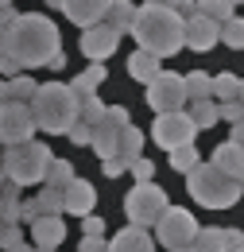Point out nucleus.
<instances>
[{
    "label": "nucleus",
    "instance_id": "obj_52",
    "mask_svg": "<svg viewBox=\"0 0 244 252\" xmlns=\"http://www.w3.org/2000/svg\"><path fill=\"white\" fill-rule=\"evenodd\" d=\"M175 252H194V249H190V245H186V249H175Z\"/></svg>",
    "mask_w": 244,
    "mask_h": 252
},
{
    "label": "nucleus",
    "instance_id": "obj_27",
    "mask_svg": "<svg viewBox=\"0 0 244 252\" xmlns=\"http://www.w3.org/2000/svg\"><path fill=\"white\" fill-rule=\"evenodd\" d=\"M183 90H186V101H214V97H210V74H202V70L186 74Z\"/></svg>",
    "mask_w": 244,
    "mask_h": 252
},
{
    "label": "nucleus",
    "instance_id": "obj_48",
    "mask_svg": "<svg viewBox=\"0 0 244 252\" xmlns=\"http://www.w3.org/2000/svg\"><path fill=\"white\" fill-rule=\"evenodd\" d=\"M8 252H35V245H24V241H20L16 249H8Z\"/></svg>",
    "mask_w": 244,
    "mask_h": 252
},
{
    "label": "nucleus",
    "instance_id": "obj_29",
    "mask_svg": "<svg viewBox=\"0 0 244 252\" xmlns=\"http://www.w3.org/2000/svg\"><path fill=\"white\" fill-rule=\"evenodd\" d=\"M70 179H74V163L70 159H51L47 163V175H43L47 187H66Z\"/></svg>",
    "mask_w": 244,
    "mask_h": 252
},
{
    "label": "nucleus",
    "instance_id": "obj_43",
    "mask_svg": "<svg viewBox=\"0 0 244 252\" xmlns=\"http://www.w3.org/2000/svg\"><path fill=\"white\" fill-rule=\"evenodd\" d=\"M16 16H20V12H16V8H12V4H8V8H0V28H8V24H12V20H16Z\"/></svg>",
    "mask_w": 244,
    "mask_h": 252
},
{
    "label": "nucleus",
    "instance_id": "obj_33",
    "mask_svg": "<svg viewBox=\"0 0 244 252\" xmlns=\"http://www.w3.org/2000/svg\"><path fill=\"white\" fill-rule=\"evenodd\" d=\"M8 90H12V101H20V105H28L31 97H35V78H28V74H16L12 82H8Z\"/></svg>",
    "mask_w": 244,
    "mask_h": 252
},
{
    "label": "nucleus",
    "instance_id": "obj_9",
    "mask_svg": "<svg viewBox=\"0 0 244 252\" xmlns=\"http://www.w3.org/2000/svg\"><path fill=\"white\" fill-rule=\"evenodd\" d=\"M194 136H198V128L194 121L183 113H159L152 125V140L163 148V152H175V148H183V144H194Z\"/></svg>",
    "mask_w": 244,
    "mask_h": 252
},
{
    "label": "nucleus",
    "instance_id": "obj_22",
    "mask_svg": "<svg viewBox=\"0 0 244 252\" xmlns=\"http://www.w3.org/2000/svg\"><path fill=\"white\" fill-rule=\"evenodd\" d=\"M101 82H105V66L93 63V66H86V70L70 82V90H74L78 97H86V94H97V86H101Z\"/></svg>",
    "mask_w": 244,
    "mask_h": 252
},
{
    "label": "nucleus",
    "instance_id": "obj_56",
    "mask_svg": "<svg viewBox=\"0 0 244 252\" xmlns=\"http://www.w3.org/2000/svg\"><path fill=\"white\" fill-rule=\"evenodd\" d=\"M241 190H244V179H241Z\"/></svg>",
    "mask_w": 244,
    "mask_h": 252
},
{
    "label": "nucleus",
    "instance_id": "obj_11",
    "mask_svg": "<svg viewBox=\"0 0 244 252\" xmlns=\"http://www.w3.org/2000/svg\"><path fill=\"white\" fill-rule=\"evenodd\" d=\"M31 132H35V121H31V109H28V105H20V101L0 105V144H4V148L28 144Z\"/></svg>",
    "mask_w": 244,
    "mask_h": 252
},
{
    "label": "nucleus",
    "instance_id": "obj_3",
    "mask_svg": "<svg viewBox=\"0 0 244 252\" xmlns=\"http://www.w3.org/2000/svg\"><path fill=\"white\" fill-rule=\"evenodd\" d=\"M28 109L35 128H43L51 136H66V128L78 121V94L66 82H43L28 101Z\"/></svg>",
    "mask_w": 244,
    "mask_h": 252
},
{
    "label": "nucleus",
    "instance_id": "obj_16",
    "mask_svg": "<svg viewBox=\"0 0 244 252\" xmlns=\"http://www.w3.org/2000/svg\"><path fill=\"white\" fill-rule=\"evenodd\" d=\"M28 229H31L35 249H59L62 241H66V221H62V214H43V218L31 221Z\"/></svg>",
    "mask_w": 244,
    "mask_h": 252
},
{
    "label": "nucleus",
    "instance_id": "obj_41",
    "mask_svg": "<svg viewBox=\"0 0 244 252\" xmlns=\"http://www.w3.org/2000/svg\"><path fill=\"white\" fill-rule=\"evenodd\" d=\"M221 237H225V249H229V252H237L244 245V233H241V229H221Z\"/></svg>",
    "mask_w": 244,
    "mask_h": 252
},
{
    "label": "nucleus",
    "instance_id": "obj_7",
    "mask_svg": "<svg viewBox=\"0 0 244 252\" xmlns=\"http://www.w3.org/2000/svg\"><path fill=\"white\" fill-rule=\"evenodd\" d=\"M198 218L190 214V210H183V206H167L163 214H159V221H155V237H159V245L163 249H186L194 237H198Z\"/></svg>",
    "mask_w": 244,
    "mask_h": 252
},
{
    "label": "nucleus",
    "instance_id": "obj_31",
    "mask_svg": "<svg viewBox=\"0 0 244 252\" xmlns=\"http://www.w3.org/2000/svg\"><path fill=\"white\" fill-rule=\"evenodd\" d=\"M101 117H105V105H101V97H97V94L78 97V121H82V125H97Z\"/></svg>",
    "mask_w": 244,
    "mask_h": 252
},
{
    "label": "nucleus",
    "instance_id": "obj_18",
    "mask_svg": "<svg viewBox=\"0 0 244 252\" xmlns=\"http://www.w3.org/2000/svg\"><path fill=\"white\" fill-rule=\"evenodd\" d=\"M109 252H155V241L148 237V229L128 225V229H121V233L109 241Z\"/></svg>",
    "mask_w": 244,
    "mask_h": 252
},
{
    "label": "nucleus",
    "instance_id": "obj_4",
    "mask_svg": "<svg viewBox=\"0 0 244 252\" xmlns=\"http://www.w3.org/2000/svg\"><path fill=\"white\" fill-rule=\"evenodd\" d=\"M186 183H190V194H194V202L198 206H206V210H233L237 202H241V183L237 179H229V175H221L214 163H198L190 175H186Z\"/></svg>",
    "mask_w": 244,
    "mask_h": 252
},
{
    "label": "nucleus",
    "instance_id": "obj_55",
    "mask_svg": "<svg viewBox=\"0 0 244 252\" xmlns=\"http://www.w3.org/2000/svg\"><path fill=\"white\" fill-rule=\"evenodd\" d=\"M35 252H55V249H35Z\"/></svg>",
    "mask_w": 244,
    "mask_h": 252
},
{
    "label": "nucleus",
    "instance_id": "obj_38",
    "mask_svg": "<svg viewBox=\"0 0 244 252\" xmlns=\"http://www.w3.org/2000/svg\"><path fill=\"white\" fill-rule=\"evenodd\" d=\"M20 241H24V229L20 225H4L0 229V249H16Z\"/></svg>",
    "mask_w": 244,
    "mask_h": 252
},
{
    "label": "nucleus",
    "instance_id": "obj_34",
    "mask_svg": "<svg viewBox=\"0 0 244 252\" xmlns=\"http://www.w3.org/2000/svg\"><path fill=\"white\" fill-rule=\"evenodd\" d=\"M217 121H229V125L244 121V105L241 101H221V105H217Z\"/></svg>",
    "mask_w": 244,
    "mask_h": 252
},
{
    "label": "nucleus",
    "instance_id": "obj_36",
    "mask_svg": "<svg viewBox=\"0 0 244 252\" xmlns=\"http://www.w3.org/2000/svg\"><path fill=\"white\" fill-rule=\"evenodd\" d=\"M128 163H132V159H124V156H109L105 163H101V171H105V179H121L124 171H128Z\"/></svg>",
    "mask_w": 244,
    "mask_h": 252
},
{
    "label": "nucleus",
    "instance_id": "obj_20",
    "mask_svg": "<svg viewBox=\"0 0 244 252\" xmlns=\"http://www.w3.org/2000/svg\"><path fill=\"white\" fill-rule=\"evenodd\" d=\"M136 12H140V8H136L132 0H113V4H109V12H105V16H109V28H113V32H121V35L132 32Z\"/></svg>",
    "mask_w": 244,
    "mask_h": 252
},
{
    "label": "nucleus",
    "instance_id": "obj_17",
    "mask_svg": "<svg viewBox=\"0 0 244 252\" xmlns=\"http://www.w3.org/2000/svg\"><path fill=\"white\" fill-rule=\"evenodd\" d=\"M210 163H214L221 175L237 179V183L244 179V148H241V144H233V140L217 144V148H214V156H210Z\"/></svg>",
    "mask_w": 244,
    "mask_h": 252
},
{
    "label": "nucleus",
    "instance_id": "obj_57",
    "mask_svg": "<svg viewBox=\"0 0 244 252\" xmlns=\"http://www.w3.org/2000/svg\"><path fill=\"white\" fill-rule=\"evenodd\" d=\"M237 252H244V245H241V249H237Z\"/></svg>",
    "mask_w": 244,
    "mask_h": 252
},
{
    "label": "nucleus",
    "instance_id": "obj_15",
    "mask_svg": "<svg viewBox=\"0 0 244 252\" xmlns=\"http://www.w3.org/2000/svg\"><path fill=\"white\" fill-rule=\"evenodd\" d=\"M183 47L198 51V55L214 51V47H217V24H214V20H206V16H190V20L183 24Z\"/></svg>",
    "mask_w": 244,
    "mask_h": 252
},
{
    "label": "nucleus",
    "instance_id": "obj_26",
    "mask_svg": "<svg viewBox=\"0 0 244 252\" xmlns=\"http://www.w3.org/2000/svg\"><path fill=\"white\" fill-rule=\"evenodd\" d=\"M217 39H221L225 47H233V51H244V16L225 20V24L217 28Z\"/></svg>",
    "mask_w": 244,
    "mask_h": 252
},
{
    "label": "nucleus",
    "instance_id": "obj_5",
    "mask_svg": "<svg viewBox=\"0 0 244 252\" xmlns=\"http://www.w3.org/2000/svg\"><path fill=\"white\" fill-rule=\"evenodd\" d=\"M51 159H55V152L47 144H39V140L4 148V179L16 183V187H35V183H43Z\"/></svg>",
    "mask_w": 244,
    "mask_h": 252
},
{
    "label": "nucleus",
    "instance_id": "obj_46",
    "mask_svg": "<svg viewBox=\"0 0 244 252\" xmlns=\"http://www.w3.org/2000/svg\"><path fill=\"white\" fill-rule=\"evenodd\" d=\"M8 101H12V90H8V82L0 78V105H8Z\"/></svg>",
    "mask_w": 244,
    "mask_h": 252
},
{
    "label": "nucleus",
    "instance_id": "obj_21",
    "mask_svg": "<svg viewBox=\"0 0 244 252\" xmlns=\"http://www.w3.org/2000/svg\"><path fill=\"white\" fill-rule=\"evenodd\" d=\"M210 97H217V105L221 101H241V78L237 74H217V78H210Z\"/></svg>",
    "mask_w": 244,
    "mask_h": 252
},
{
    "label": "nucleus",
    "instance_id": "obj_37",
    "mask_svg": "<svg viewBox=\"0 0 244 252\" xmlns=\"http://www.w3.org/2000/svg\"><path fill=\"white\" fill-rule=\"evenodd\" d=\"M90 132H93V128H90V125H82V121H74V125L66 128L70 144H78V148H86V144H90Z\"/></svg>",
    "mask_w": 244,
    "mask_h": 252
},
{
    "label": "nucleus",
    "instance_id": "obj_39",
    "mask_svg": "<svg viewBox=\"0 0 244 252\" xmlns=\"http://www.w3.org/2000/svg\"><path fill=\"white\" fill-rule=\"evenodd\" d=\"M82 229H86V237H105V218H101V214H86V218H82Z\"/></svg>",
    "mask_w": 244,
    "mask_h": 252
},
{
    "label": "nucleus",
    "instance_id": "obj_24",
    "mask_svg": "<svg viewBox=\"0 0 244 252\" xmlns=\"http://www.w3.org/2000/svg\"><path fill=\"white\" fill-rule=\"evenodd\" d=\"M194 4H198V16L214 20L217 28H221L225 20H233V16H237V8H233L229 0H194Z\"/></svg>",
    "mask_w": 244,
    "mask_h": 252
},
{
    "label": "nucleus",
    "instance_id": "obj_35",
    "mask_svg": "<svg viewBox=\"0 0 244 252\" xmlns=\"http://www.w3.org/2000/svg\"><path fill=\"white\" fill-rule=\"evenodd\" d=\"M128 171L136 175V183H152V175H155V163H152V159H144V156H136L132 163H128Z\"/></svg>",
    "mask_w": 244,
    "mask_h": 252
},
{
    "label": "nucleus",
    "instance_id": "obj_30",
    "mask_svg": "<svg viewBox=\"0 0 244 252\" xmlns=\"http://www.w3.org/2000/svg\"><path fill=\"white\" fill-rule=\"evenodd\" d=\"M198 163H202V156H198V148H194V144H183V148H175V152H171V167H175L179 175H190Z\"/></svg>",
    "mask_w": 244,
    "mask_h": 252
},
{
    "label": "nucleus",
    "instance_id": "obj_13",
    "mask_svg": "<svg viewBox=\"0 0 244 252\" xmlns=\"http://www.w3.org/2000/svg\"><path fill=\"white\" fill-rule=\"evenodd\" d=\"M109 4H113V0H59V12H66V20L86 32L93 24H105Z\"/></svg>",
    "mask_w": 244,
    "mask_h": 252
},
{
    "label": "nucleus",
    "instance_id": "obj_51",
    "mask_svg": "<svg viewBox=\"0 0 244 252\" xmlns=\"http://www.w3.org/2000/svg\"><path fill=\"white\" fill-rule=\"evenodd\" d=\"M241 105H244V78H241Z\"/></svg>",
    "mask_w": 244,
    "mask_h": 252
},
{
    "label": "nucleus",
    "instance_id": "obj_12",
    "mask_svg": "<svg viewBox=\"0 0 244 252\" xmlns=\"http://www.w3.org/2000/svg\"><path fill=\"white\" fill-rule=\"evenodd\" d=\"M117 47H121V32H113L109 24H93V28L82 32V55L93 59V63H105Z\"/></svg>",
    "mask_w": 244,
    "mask_h": 252
},
{
    "label": "nucleus",
    "instance_id": "obj_23",
    "mask_svg": "<svg viewBox=\"0 0 244 252\" xmlns=\"http://www.w3.org/2000/svg\"><path fill=\"white\" fill-rule=\"evenodd\" d=\"M144 152V132L136 125H124L121 128V140H117V156H124V159H136Z\"/></svg>",
    "mask_w": 244,
    "mask_h": 252
},
{
    "label": "nucleus",
    "instance_id": "obj_10",
    "mask_svg": "<svg viewBox=\"0 0 244 252\" xmlns=\"http://www.w3.org/2000/svg\"><path fill=\"white\" fill-rule=\"evenodd\" d=\"M148 105H152V113H183L186 105V90H183V74H171V70H163L155 82H148Z\"/></svg>",
    "mask_w": 244,
    "mask_h": 252
},
{
    "label": "nucleus",
    "instance_id": "obj_8",
    "mask_svg": "<svg viewBox=\"0 0 244 252\" xmlns=\"http://www.w3.org/2000/svg\"><path fill=\"white\" fill-rule=\"evenodd\" d=\"M132 125V117H128V109L124 105H105V117L90 125V148L97 152V159H109L117 156V140H121V128Z\"/></svg>",
    "mask_w": 244,
    "mask_h": 252
},
{
    "label": "nucleus",
    "instance_id": "obj_45",
    "mask_svg": "<svg viewBox=\"0 0 244 252\" xmlns=\"http://www.w3.org/2000/svg\"><path fill=\"white\" fill-rule=\"evenodd\" d=\"M144 4H148V8H171V12L179 8V0H144Z\"/></svg>",
    "mask_w": 244,
    "mask_h": 252
},
{
    "label": "nucleus",
    "instance_id": "obj_54",
    "mask_svg": "<svg viewBox=\"0 0 244 252\" xmlns=\"http://www.w3.org/2000/svg\"><path fill=\"white\" fill-rule=\"evenodd\" d=\"M8 4H12V0H0V8H8Z\"/></svg>",
    "mask_w": 244,
    "mask_h": 252
},
{
    "label": "nucleus",
    "instance_id": "obj_47",
    "mask_svg": "<svg viewBox=\"0 0 244 252\" xmlns=\"http://www.w3.org/2000/svg\"><path fill=\"white\" fill-rule=\"evenodd\" d=\"M47 66H51V70H62V66H66V55H62V51H59V55H55V59H51V63H47Z\"/></svg>",
    "mask_w": 244,
    "mask_h": 252
},
{
    "label": "nucleus",
    "instance_id": "obj_1",
    "mask_svg": "<svg viewBox=\"0 0 244 252\" xmlns=\"http://www.w3.org/2000/svg\"><path fill=\"white\" fill-rule=\"evenodd\" d=\"M8 51L4 55H12L20 66H47L55 55L62 51V35L55 28V20H47V16H39V12H31V16H16L8 28Z\"/></svg>",
    "mask_w": 244,
    "mask_h": 252
},
{
    "label": "nucleus",
    "instance_id": "obj_14",
    "mask_svg": "<svg viewBox=\"0 0 244 252\" xmlns=\"http://www.w3.org/2000/svg\"><path fill=\"white\" fill-rule=\"evenodd\" d=\"M93 202H97V190H93V183L78 179V175H74V179L62 187V214L86 218V214H93Z\"/></svg>",
    "mask_w": 244,
    "mask_h": 252
},
{
    "label": "nucleus",
    "instance_id": "obj_49",
    "mask_svg": "<svg viewBox=\"0 0 244 252\" xmlns=\"http://www.w3.org/2000/svg\"><path fill=\"white\" fill-rule=\"evenodd\" d=\"M8 51V35H4V28H0V55Z\"/></svg>",
    "mask_w": 244,
    "mask_h": 252
},
{
    "label": "nucleus",
    "instance_id": "obj_40",
    "mask_svg": "<svg viewBox=\"0 0 244 252\" xmlns=\"http://www.w3.org/2000/svg\"><path fill=\"white\" fill-rule=\"evenodd\" d=\"M16 74H24V66L16 63L12 55H0V78H4V82H12Z\"/></svg>",
    "mask_w": 244,
    "mask_h": 252
},
{
    "label": "nucleus",
    "instance_id": "obj_42",
    "mask_svg": "<svg viewBox=\"0 0 244 252\" xmlns=\"http://www.w3.org/2000/svg\"><path fill=\"white\" fill-rule=\"evenodd\" d=\"M78 252H109V245H105L101 237H86V241L78 245Z\"/></svg>",
    "mask_w": 244,
    "mask_h": 252
},
{
    "label": "nucleus",
    "instance_id": "obj_53",
    "mask_svg": "<svg viewBox=\"0 0 244 252\" xmlns=\"http://www.w3.org/2000/svg\"><path fill=\"white\" fill-rule=\"evenodd\" d=\"M47 4H51V8H59V0H47Z\"/></svg>",
    "mask_w": 244,
    "mask_h": 252
},
{
    "label": "nucleus",
    "instance_id": "obj_58",
    "mask_svg": "<svg viewBox=\"0 0 244 252\" xmlns=\"http://www.w3.org/2000/svg\"><path fill=\"white\" fill-rule=\"evenodd\" d=\"M0 229H4V225H0Z\"/></svg>",
    "mask_w": 244,
    "mask_h": 252
},
{
    "label": "nucleus",
    "instance_id": "obj_2",
    "mask_svg": "<svg viewBox=\"0 0 244 252\" xmlns=\"http://www.w3.org/2000/svg\"><path fill=\"white\" fill-rule=\"evenodd\" d=\"M132 39L140 43V51H148L155 59H171L183 51V16L171 8H140L136 24H132Z\"/></svg>",
    "mask_w": 244,
    "mask_h": 252
},
{
    "label": "nucleus",
    "instance_id": "obj_50",
    "mask_svg": "<svg viewBox=\"0 0 244 252\" xmlns=\"http://www.w3.org/2000/svg\"><path fill=\"white\" fill-rule=\"evenodd\" d=\"M0 183H4V152H0Z\"/></svg>",
    "mask_w": 244,
    "mask_h": 252
},
{
    "label": "nucleus",
    "instance_id": "obj_25",
    "mask_svg": "<svg viewBox=\"0 0 244 252\" xmlns=\"http://www.w3.org/2000/svg\"><path fill=\"white\" fill-rule=\"evenodd\" d=\"M198 132H206V128L217 125V101H190V113H186Z\"/></svg>",
    "mask_w": 244,
    "mask_h": 252
},
{
    "label": "nucleus",
    "instance_id": "obj_28",
    "mask_svg": "<svg viewBox=\"0 0 244 252\" xmlns=\"http://www.w3.org/2000/svg\"><path fill=\"white\" fill-rule=\"evenodd\" d=\"M190 249H194V252H229V249H225L221 229H198V237L190 241Z\"/></svg>",
    "mask_w": 244,
    "mask_h": 252
},
{
    "label": "nucleus",
    "instance_id": "obj_19",
    "mask_svg": "<svg viewBox=\"0 0 244 252\" xmlns=\"http://www.w3.org/2000/svg\"><path fill=\"white\" fill-rule=\"evenodd\" d=\"M128 74H132L136 82H144V86H148V82H155V78L163 74V66H159V59H155V55H148V51H136V55L128 59Z\"/></svg>",
    "mask_w": 244,
    "mask_h": 252
},
{
    "label": "nucleus",
    "instance_id": "obj_44",
    "mask_svg": "<svg viewBox=\"0 0 244 252\" xmlns=\"http://www.w3.org/2000/svg\"><path fill=\"white\" fill-rule=\"evenodd\" d=\"M229 140H233V144H241V148H244V121H237V125H233V136H229Z\"/></svg>",
    "mask_w": 244,
    "mask_h": 252
},
{
    "label": "nucleus",
    "instance_id": "obj_6",
    "mask_svg": "<svg viewBox=\"0 0 244 252\" xmlns=\"http://www.w3.org/2000/svg\"><path fill=\"white\" fill-rule=\"evenodd\" d=\"M167 206H171V202H167V190L159 187V183H136V187L128 190V198H124V214H128V221H132L136 229L155 225Z\"/></svg>",
    "mask_w": 244,
    "mask_h": 252
},
{
    "label": "nucleus",
    "instance_id": "obj_32",
    "mask_svg": "<svg viewBox=\"0 0 244 252\" xmlns=\"http://www.w3.org/2000/svg\"><path fill=\"white\" fill-rule=\"evenodd\" d=\"M35 202H39V214H62V187H47L35 194Z\"/></svg>",
    "mask_w": 244,
    "mask_h": 252
}]
</instances>
